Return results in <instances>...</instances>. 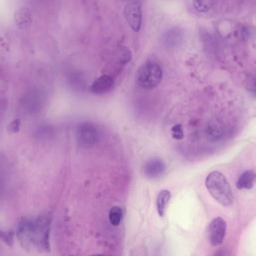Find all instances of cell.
I'll return each mask as SVG.
<instances>
[{
    "instance_id": "obj_16",
    "label": "cell",
    "mask_w": 256,
    "mask_h": 256,
    "mask_svg": "<svg viewBox=\"0 0 256 256\" xmlns=\"http://www.w3.org/2000/svg\"><path fill=\"white\" fill-rule=\"evenodd\" d=\"M19 128H20V121L18 119H15L13 120L9 126H8V130L12 133H16L19 131Z\"/></svg>"
},
{
    "instance_id": "obj_5",
    "label": "cell",
    "mask_w": 256,
    "mask_h": 256,
    "mask_svg": "<svg viewBox=\"0 0 256 256\" xmlns=\"http://www.w3.org/2000/svg\"><path fill=\"white\" fill-rule=\"evenodd\" d=\"M124 16L133 31H140L142 25V3L140 1H130L126 3Z\"/></svg>"
},
{
    "instance_id": "obj_10",
    "label": "cell",
    "mask_w": 256,
    "mask_h": 256,
    "mask_svg": "<svg viewBox=\"0 0 256 256\" xmlns=\"http://www.w3.org/2000/svg\"><path fill=\"white\" fill-rule=\"evenodd\" d=\"M255 183V173L252 170H247L243 172L237 180L236 186L240 190L252 189Z\"/></svg>"
},
{
    "instance_id": "obj_3",
    "label": "cell",
    "mask_w": 256,
    "mask_h": 256,
    "mask_svg": "<svg viewBox=\"0 0 256 256\" xmlns=\"http://www.w3.org/2000/svg\"><path fill=\"white\" fill-rule=\"evenodd\" d=\"M163 78L161 65L154 60H147L136 73V83L143 89H153L160 84Z\"/></svg>"
},
{
    "instance_id": "obj_13",
    "label": "cell",
    "mask_w": 256,
    "mask_h": 256,
    "mask_svg": "<svg viewBox=\"0 0 256 256\" xmlns=\"http://www.w3.org/2000/svg\"><path fill=\"white\" fill-rule=\"evenodd\" d=\"M216 5L215 2L213 1H194L193 2V6H194V9L198 12V13H202V14H205V13H208L210 10H212L214 8V6Z\"/></svg>"
},
{
    "instance_id": "obj_2",
    "label": "cell",
    "mask_w": 256,
    "mask_h": 256,
    "mask_svg": "<svg viewBox=\"0 0 256 256\" xmlns=\"http://www.w3.org/2000/svg\"><path fill=\"white\" fill-rule=\"evenodd\" d=\"M205 186L216 202L220 205L228 207L233 204V193L230 184L225 177L219 171H212L205 179Z\"/></svg>"
},
{
    "instance_id": "obj_8",
    "label": "cell",
    "mask_w": 256,
    "mask_h": 256,
    "mask_svg": "<svg viewBox=\"0 0 256 256\" xmlns=\"http://www.w3.org/2000/svg\"><path fill=\"white\" fill-rule=\"evenodd\" d=\"M114 86V80L109 75H102L97 78L91 85L90 90L94 94H105L112 90Z\"/></svg>"
},
{
    "instance_id": "obj_12",
    "label": "cell",
    "mask_w": 256,
    "mask_h": 256,
    "mask_svg": "<svg viewBox=\"0 0 256 256\" xmlns=\"http://www.w3.org/2000/svg\"><path fill=\"white\" fill-rule=\"evenodd\" d=\"M123 210L118 207V206H114L110 209L109 211V215H108V218H109V222L111 225L113 226H118L120 225V223L122 222V219H123Z\"/></svg>"
},
{
    "instance_id": "obj_14",
    "label": "cell",
    "mask_w": 256,
    "mask_h": 256,
    "mask_svg": "<svg viewBox=\"0 0 256 256\" xmlns=\"http://www.w3.org/2000/svg\"><path fill=\"white\" fill-rule=\"evenodd\" d=\"M171 135L176 140H181L184 138V131L180 124H176L171 129Z\"/></svg>"
},
{
    "instance_id": "obj_1",
    "label": "cell",
    "mask_w": 256,
    "mask_h": 256,
    "mask_svg": "<svg viewBox=\"0 0 256 256\" xmlns=\"http://www.w3.org/2000/svg\"><path fill=\"white\" fill-rule=\"evenodd\" d=\"M51 227V217L48 215L37 219L23 220L17 230V237L24 248L37 250H49V235Z\"/></svg>"
},
{
    "instance_id": "obj_7",
    "label": "cell",
    "mask_w": 256,
    "mask_h": 256,
    "mask_svg": "<svg viewBox=\"0 0 256 256\" xmlns=\"http://www.w3.org/2000/svg\"><path fill=\"white\" fill-rule=\"evenodd\" d=\"M165 170H166V165L162 159L152 158L145 163L143 172L147 178L154 179L163 175Z\"/></svg>"
},
{
    "instance_id": "obj_15",
    "label": "cell",
    "mask_w": 256,
    "mask_h": 256,
    "mask_svg": "<svg viewBox=\"0 0 256 256\" xmlns=\"http://www.w3.org/2000/svg\"><path fill=\"white\" fill-rule=\"evenodd\" d=\"M1 238L2 240L9 246H12L13 244V239H14V234L11 231H2L1 232Z\"/></svg>"
},
{
    "instance_id": "obj_9",
    "label": "cell",
    "mask_w": 256,
    "mask_h": 256,
    "mask_svg": "<svg viewBox=\"0 0 256 256\" xmlns=\"http://www.w3.org/2000/svg\"><path fill=\"white\" fill-rule=\"evenodd\" d=\"M171 192L169 190H162L159 192L156 198V208L158 215L160 217H164L169 202L171 200Z\"/></svg>"
},
{
    "instance_id": "obj_4",
    "label": "cell",
    "mask_w": 256,
    "mask_h": 256,
    "mask_svg": "<svg viewBox=\"0 0 256 256\" xmlns=\"http://www.w3.org/2000/svg\"><path fill=\"white\" fill-rule=\"evenodd\" d=\"M76 136L81 147L90 148L94 146L98 141L99 133L97 127L94 124L90 122H84L77 128Z\"/></svg>"
},
{
    "instance_id": "obj_11",
    "label": "cell",
    "mask_w": 256,
    "mask_h": 256,
    "mask_svg": "<svg viewBox=\"0 0 256 256\" xmlns=\"http://www.w3.org/2000/svg\"><path fill=\"white\" fill-rule=\"evenodd\" d=\"M31 21H32V17L28 9L21 8L17 10V12L15 13V22L19 27L25 28L31 23Z\"/></svg>"
},
{
    "instance_id": "obj_6",
    "label": "cell",
    "mask_w": 256,
    "mask_h": 256,
    "mask_svg": "<svg viewBox=\"0 0 256 256\" xmlns=\"http://www.w3.org/2000/svg\"><path fill=\"white\" fill-rule=\"evenodd\" d=\"M227 231L226 221L217 217L213 219L209 225V241L213 247H217L221 245L225 239Z\"/></svg>"
}]
</instances>
